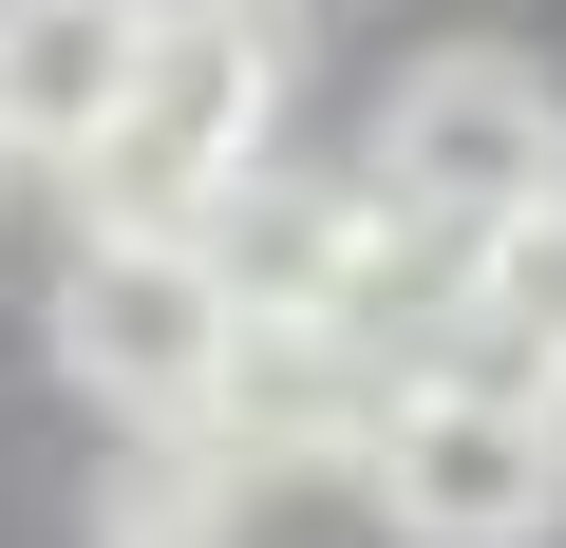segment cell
Wrapping results in <instances>:
<instances>
[{
    "label": "cell",
    "mask_w": 566,
    "mask_h": 548,
    "mask_svg": "<svg viewBox=\"0 0 566 548\" xmlns=\"http://www.w3.org/2000/svg\"><path fill=\"white\" fill-rule=\"evenodd\" d=\"M264 133H283V20L264 0H151V58L57 189H76V227H208L264 170Z\"/></svg>",
    "instance_id": "obj_1"
},
{
    "label": "cell",
    "mask_w": 566,
    "mask_h": 548,
    "mask_svg": "<svg viewBox=\"0 0 566 548\" xmlns=\"http://www.w3.org/2000/svg\"><path fill=\"white\" fill-rule=\"evenodd\" d=\"M359 492H378V529H397V548H547V529H566V397L434 360V379H397V397H378Z\"/></svg>",
    "instance_id": "obj_2"
},
{
    "label": "cell",
    "mask_w": 566,
    "mask_h": 548,
    "mask_svg": "<svg viewBox=\"0 0 566 548\" xmlns=\"http://www.w3.org/2000/svg\"><path fill=\"white\" fill-rule=\"evenodd\" d=\"M359 189H378L397 227L472 246V227H510V208H547V189H566V95H547L528 58H491V39H453V58H416V76L378 95Z\"/></svg>",
    "instance_id": "obj_3"
},
{
    "label": "cell",
    "mask_w": 566,
    "mask_h": 548,
    "mask_svg": "<svg viewBox=\"0 0 566 548\" xmlns=\"http://www.w3.org/2000/svg\"><path fill=\"white\" fill-rule=\"evenodd\" d=\"M227 341H245V303H227L208 227H76V265H57V379H76V397H114V416H208Z\"/></svg>",
    "instance_id": "obj_4"
},
{
    "label": "cell",
    "mask_w": 566,
    "mask_h": 548,
    "mask_svg": "<svg viewBox=\"0 0 566 548\" xmlns=\"http://www.w3.org/2000/svg\"><path fill=\"white\" fill-rule=\"evenodd\" d=\"M151 58V0H0V170H76Z\"/></svg>",
    "instance_id": "obj_5"
},
{
    "label": "cell",
    "mask_w": 566,
    "mask_h": 548,
    "mask_svg": "<svg viewBox=\"0 0 566 548\" xmlns=\"http://www.w3.org/2000/svg\"><path fill=\"white\" fill-rule=\"evenodd\" d=\"M378 397H397V360H359L340 322H245V341H227V379H208V416H227L264 473L359 454V435H378Z\"/></svg>",
    "instance_id": "obj_6"
},
{
    "label": "cell",
    "mask_w": 566,
    "mask_h": 548,
    "mask_svg": "<svg viewBox=\"0 0 566 548\" xmlns=\"http://www.w3.org/2000/svg\"><path fill=\"white\" fill-rule=\"evenodd\" d=\"M264 492V454L227 416H114V473H95V548H227Z\"/></svg>",
    "instance_id": "obj_7"
},
{
    "label": "cell",
    "mask_w": 566,
    "mask_h": 548,
    "mask_svg": "<svg viewBox=\"0 0 566 548\" xmlns=\"http://www.w3.org/2000/svg\"><path fill=\"white\" fill-rule=\"evenodd\" d=\"M453 360H472V379H528V397H566V189L453 246Z\"/></svg>",
    "instance_id": "obj_8"
}]
</instances>
